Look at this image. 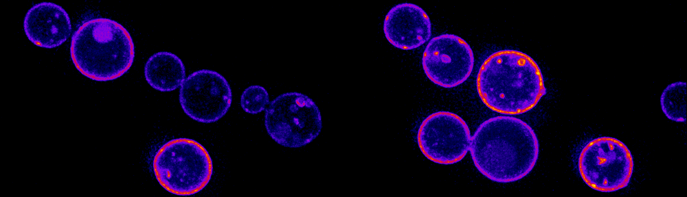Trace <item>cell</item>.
I'll return each instance as SVG.
<instances>
[{"mask_svg": "<svg viewBox=\"0 0 687 197\" xmlns=\"http://www.w3.org/2000/svg\"><path fill=\"white\" fill-rule=\"evenodd\" d=\"M144 73L149 86L161 92L175 90L186 78L183 61L170 51H159L150 55L145 64Z\"/></svg>", "mask_w": 687, "mask_h": 197, "instance_id": "12", "label": "cell"}, {"mask_svg": "<svg viewBox=\"0 0 687 197\" xmlns=\"http://www.w3.org/2000/svg\"><path fill=\"white\" fill-rule=\"evenodd\" d=\"M153 166L155 176L170 192L192 194L209 183L212 162L197 142L180 138L165 143L156 152Z\"/></svg>", "mask_w": 687, "mask_h": 197, "instance_id": "4", "label": "cell"}, {"mask_svg": "<svg viewBox=\"0 0 687 197\" xmlns=\"http://www.w3.org/2000/svg\"><path fill=\"white\" fill-rule=\"evenodd\" d=\"M578 166L584 181L590 187L611 192L625 187L629 183L633 159L630 150L622 142L601 137L583 146Z\"/></svg>", "mask_w": 687, "mask_h": 197, "instance_id": "6", "label": "cell"}, {"mask_svg": "<svg viewBox=\"0 0 687 197\" xmlns=\"http://www.w3.org/2000/svg\"><path fill=\"white\" fill-rule=\"evenodd\" d=\"M686 83L676 81L665 88L660 96V107L664 114L677 122L686 121Z\"/></svg>", "mask_w": 687, "mask_h": 197, "instance_id": "13", "label": "cell"}, {"mask_svg": "<svg viewBox=\"0 0 687 197\" xmlns=\"http://www.w3.org/2000/svg\"><path fill=\"white\" fill-rule=\"evenodd\" d=\"M539 72L523 54L513 51L495 53L480 68V94L491 109L504 114L530 109L546 92Z\"/></svg>", "mask_w": 687, "mask_h": 197, "instance_id": "3", "label": "cell"}, {"mask_svg": "<svg viewBox=\"0 0 687 197\" xmlns=\"http://www.w3.org/2000/svg\"><path fill=\"white\" fill-rule=\"evenodd\" d=\"M264 127L270 137L286 148H301L315 140L322 129L320 110L308 96L285 92L265 109Z\"/></svg>", "mask_w": 687, "mask_h": 197, "instance_id": "5", "label": "cell"}, {"mask_svg": "<svg viewBox=\"0 0 687 197\" xmlns=\"http://www.w3.org/2000/svg\"><path fill=\"white\" fill-rule=\"evenodd\" d=\"M383 30L387 40L402 50H414L429 41L431 23L426 12L412 3H401L386 14Z\"/></svg>", "mask_w": 687, "mask_h": 197, "instance_id": "10", "label": "cell"}, {"mask_svg": "<svg viewBox=\"0 0 687 197\" xmlns=\"http://www.w3.org/2000/svg\"><path fill=\"white\" fill-rule=\"evenodd\" d=\"M23 30L34 45L54 49L70 36L72 27L68 13L52 2H41L32 6L25 14Z\"/></svg>", "mask_w": 687, "mask_h": 197, "instance_id": "11", "label": "cell"}, {"mask_svg": "<svg viewBox=\"0 0 687 197\" xmlns=\"http://www.w3.org/2000/svg\"><path fill=\"white\" fill-rule=\"evenodd\" d=\"M70 56L82 75L96 81H108L122 77L131 68L135 46L122 25L98 17L83 21L74 31Z\"/></svg>", "mask_w": 687, "mask_h": 197, "instance_id": "2", "label": "cell"}, {"mask_svg": "<svg viewBox=\"0 0 687 197\" xmlns=\"http://www.w3.org/2000/svg\"><path fill=\"white\" fill-rule=\"evenodd\" d=\"M470 154L486 178L509 183L526 176L534 168L539 143L534 129L511 116H496L482 122L473 133Z\"/></svg>", "mask_w": 687, "mask_h": 197, "instance_id": "1", "label": "cell"}, {"mask_svg": "<svg viewBox=\"0 0 687 197\" xmlns=\"http://www.w3.org/2000/svg\"><path fill=\"white\" fill-rule=\"evenodd\" d=\"M232 90L221 73L201 69L189 75L180 86L179 101L192 120L210 124L221 119L232 103Z\"/></svg>", "mask_w": 687, "mask_h": 197, "instance_id": "7", "label": "cell"}, {"mask_svg": "<svg viewBox=\"0 0 687 197\" xmlns=\"http://www.w3.org/2000/svg\"><path fill=\"white\" fill-rule=\"evenodd\" d=\"M417 137L423 154L444 165L460 161L469 150L471 138L465 120L447 111L434 112L425 118Z\"/></svg>", "mask_w": 687, "mask_h": 197, "instance_id": "8", "label": "cell"}, {"mask_svg": "<svg viewBox=\"0 0 687 197\" xmlns=\"http://www.w3.org/2000/svg\"><path fill=\"white\" fill-rule=\"evenodd\" d=\"M270 103L267 90L260 85H252L241 94L240 104L243 111L256 115L265 111Z\"/></svg>", "mask_w": 687, "mask_h": 197, "instance_id": "14", "label": "cell"}, {"mask_svg": "<svg viewBox=\"0 0 687 197\" xmlns=\"http://www.w3.org/2000/svg\"><path fill=\"white\" fill-rule=\"evenodd\" d=\"M475 57L470 45L460 36L442 34L432 38L425 48L422 66L427 77L436 85L452 88L470 77Z\"/></svg>", "mask_w": 687, "mask_h": 197, "instance_id": "9", "label": "cell"}]
</instances>
